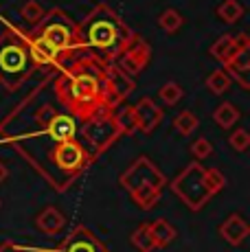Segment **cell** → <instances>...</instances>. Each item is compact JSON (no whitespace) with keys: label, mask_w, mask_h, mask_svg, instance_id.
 <instances>
[{"label":"cell","mask_w":250,"mask_h":252,"mask_svg":"<svg viewBox=\"0 0 250 252\" xmlns=\"http://www.w3.org/2000/svg\"><path fill=\"white\" fill-rule=\"evenodd\" d=\"M27 121H31V129H16L4 132L0 143H9L18 149L20 156H25L35 167L37 173L46 178L55 189V171H53V158L62 143L75 140L79 134L77 121L70 114L57 112L53 103H40L35 99V92L25 99L16 108Z\"/></svg>","instance_id":"obj_1"},{"label":"cell","mask_w":250,"mask_h":252,"mask_svg":"<svg viewBox=\"0 0 250 252\" xmlns=\"http://www.w3.org/2000/svg\"><path fill=\"white\" fill-rule=\"evenodd\" d=\"M55 94L68 114L84 123L94 114L112 108L105 66L90 55L62 66L55 79Z\"/></svg>","instance_id":"obj_2"},{"label":"cell","mask_w":250,"mask_h":252,"mask_svg":"<svg viewBox=\"0 0 250 252\" xmlns=\"http://www.w3.org/2000/svg\"><path fill=\"white\" fill-rule=\"evenodd\" d=\"M136 33L108 4H97L77 24V51H88L93 60L103 66L114 64L123 51L134 42Z\"/></svg>","instance_id":"obj_3"},{"label":"cell","mask_w":250,"mask_h":252,"mask_svg":"<svg viewBox=\"0 0 250 252\" xmlns=\"http://www.w3.org/2000/svg\"><path fill=\"white\" fill-rule=\"evenodd\" d=\"M7 27V33L0 35V84L4 90L16 92L37 70V66L29 53L25 33L9 22Z\"/></svg>","instance_id":"obj_4"},{"label":"cell","mask_w":250,"mask_h":252,"mask_svg":"<svg viewBox=\"0 0 250 252\" xmlns=\"http://www.w3.org/2000/svg\"><path fill=\"white\" fill-rule=\"evenodd\" d=\"M224 184H226V178L219 169L202 167L200 162L193 160L191 164H187V169L180 176L174 178L169 189L191 211H200L211 197L222 191Z\"/></svg>","instance_id":"obj_5"},{"label":"cell","mask_w":250,"mask_h":252,"mask_svg":"<svg viewBox=\"0 0 250 252\" xmlns=\"http://www.w3.org/2000/svg\"><path fill=\"white\" fill-rule=\"evenodd\" d=\"M33 33L40 35L42 40H44L57 55L64 57V60H68L77 51V24L70 20L62 9L46 11V16L33 29Z\"/></svg>","instance_id":"obj_6"},{"label":"cell","mask_w":250,"mask_h":252,"mask_svg":"<svg viewBox=\"0 0 250 252\" xmlns=\"http://www.w3.org/2000/svg\"><path fill=\"white\" fill-rule=\"evenodd\" d=\"M121 136L119 134V127L114 123L112 110H103V112L94 114L93 119H88L84 125H81V138L88 143V152L93 156H99L103 154L108 147H112L117 143V138Z\"/></svg>","instance_id":"obj_7"},{"label":"cell","mask_w":250,"mask_h":252,"mask_svg":"<svg viewBox=\"0 0 250 252\" xmlns=\"http://www.w3.org/2000/svg\"><path fill=\"white\" fill-rule=\"evenodd\" d=\"M119 182H121V187L127 193L143 189V187H152V189H158V191H162L167 187V178L162 176V171L145 156L136 158V160L129 164L127 171L121 173Z\"/></svg>","instance_id":"obj_8"},{"label":"cell","mask_w":250,"mask_h":252,"mask_svg":"<svg viewBox=\"0 0 250 252\" xmlns=\"http://www.w3.org/2000/svg\"><path fill=\"white\" fill-rule=\"evenodd\" d=\"M31 250L33 252H110L103 241L86 226H77L55 250H40V248H31Z\"/></svg>","instance_id":"obj_9"},{"label":"cell","mask_w":250,"mask_h":252,"mask_svg":"<svg viewBox=\"0 0 250 252\" xmlns=\"http://www.w3.org/2000/svg\"><path fill=\"white\" fill-rule=\"evenodd\" d=\"M150 60H152V46L136 35L134 42L125 48L123 55L119 57L114 64H117L127 77H136L138 72L145 70V66L150 64Z\"/></svg>","instance_id":"obj_10"},{"label":"cell","mask_w":250,"mask_h":252,"mask_svg":"<svg viewBox=\"0 0 250 252\" xmlns=\"http://www.w3.org/2000/svg\"><path fill=\"white\" fill-rule=\"evenodd\" d=\"M25 42H27V46H29V53H31V57H33V62H35V66L40 68V66H51V68H55V70H60L62 66L66 64V60L62 55H57L53 48L46 44L44 40H42L40 35H35L33 31H29L25 33Z\"/></svg>","instance_id":"obj_11"},{"label":"cell","mask_w":250,"mask_h":252,"mask_svg":"<svg viewBox=\"0 0 250 252\" xmlns=\"http://www.w3.org/2000/svg\"><path fill=\"white\" fill-rule=\"evenodd\" d=\"M105 77H108V92H110V103H112V108L119 103H125V99L136 88L132 77L125 75L117 64L105 66Z\"/></svg>","instance_id":"obj_12"},{"label":"cell","mask_w":250,"mask_h":252,"mask_svg":"<svg viewBox=\"0 0 250 252\" xmlns=\"http://www.w3.org/2000/svg\"><path fill=\"white\" fill-rule=\"evenodd\" d=\"M134 110V116H136V125L141 132L150 134L156 129V125L162 121V110L158 108V103L154 99H150V96H145V99H141L138 103L132 105Z\"/></svg>","instance_id":"obj_13"},{"label":"cell","mask_w":250,"mask_h":252,"mask_svg":"<svg viewBox=\"0 0 250 252\" xmlns=\"http://www.w3.org/2000/svg\"><path fill=\"white\" fill-rule=\"evenodd\" d=\"M248 46H250V40H248L246 33H239V35H222L209 48V55L215 57V60H219L222 64H226L239 48H248Z\"/></svg>","instance_id":"obj_14"},{"label":"cell","mask_w":250,"mask_h":252,"mask_svg":"<svg viewBox=\"0 0 250 252\" xmlns=\"http://www.w3.org/2000/svg\"><path fill=\"white\" fill-rule=\"evenodd\" d=\"M219 235H222L230 246H242L250 235V226H248V221L244 220V215L233 213V215L226 217V220L222 221V226H219Z\"/></svg>","instance_id":"obj_15"},{"label":"cell","mask_w":250,"mask_h":252,"mask_svg":"<svg viewBox=\"0 0 250 252\" xmlns=\"http://www.w3.org/2000/svg\"><path fill=\"white\" fill-rule=\"evenodd\" d=\"M250 48V46H248ZM248 48H239L233 57L224 64V72L230 77L233 81H239L242 88H248V72H250V57H248Z\"/></svg>","instance_id":"obj_16"},{"label":"cell","mask_w":250,"mask_h":252,"mask_svg":"<svg viewBox=\"0 0 250 252\" xmlns=\"http://www.w3.org/2000/svg\"><path fill=\"white\" fill-rule=\"evenodd\" d=\"M66 226V217L62 211H57L55 206H46L40 215L35 217V228L44 235H57Z\"/></svg>","instance_id":"obj_17"},{"label":"cell","mask_w":250,"mask_h":252,"mask_svg":"<svg viewBox=\"0 0 250 252\" xmlns=\"http://www.w3.org/2000/svg\"><path fill=\"white\" fill-rule=\"evenodd\" d=\"M110 110H112L114 123H117L119 134H121V136H129V134L138 132L136 116H134L132 105H127V103H119V105H114V108H110Z\"/></svg>","instance_id":"obj_18"},{"label":"cell","mask_w":250,"mask_h":252,"mask_svg":"<svg viewBox=\"0 0 250 252\" xmlns=\"http://www.w3.org/2000/svg\"><path fill=\"white\" fill-rule=\"evenodd\" d=\"M147 226H150V235H152L154 246H156V248H167V246L176 239V228L167 220H162V217L160 220L150 221Z\"/></svg>","instance_id":"obj_19"},{"label":"cell","mask_w":250,"mask_h":252,"mask_svg":"<svg viewBox=\"0 0 250 252\" xmlns=\"http://www.w3.org/2000/svg\"><path fill=\"white\" fill-rule=\"evenodd\" d=\"M239 110L235 108L233 103H228V101H224V103H219L218 105V110L213 112V121L219 125V127H224V129H230L235 123L239 121Z\"/></svg>","instance_id":"obj_20"},{"label":"cell","mask_w":250,"mask_h":252,"mask_svg":"<svg viewBox=\"0 0 250 252\" xmlns=\"http://www.w3.org/2000/svg\"><path fill=\"white\" fill-rule=\"evenodd\" d=\"M244 13H246V9H244V4L237 2V0H224V2L218 7V18L224 20L226 24L239 22L244 18Z\"/></svg>","instance_id":"obj_21"},{"label":"cell","mask_w":250,"mask_h":252,"mask_svg":"<svg viewBox=\"0 0 250 252\" xmlns=\"http://www.w3.org/2000/svg\"><path fill=\"white\" fill-rule=\"evenodd\" d=\"M182 24H185V18L180 16L178 9H165V11L160 13V18H158V27H160L165 33H169V35H174L176 31H180Z\"/></svg>","instance_id":"obj_22"},{"label":"cell","mask_w":250,"mask_h":252,"mask_svg":"<svg viewBox=\"0 0 250 252\" xmlns=\"http://www.w3.org/2000/svg\"><path fill=\"white\" fill-rule=\"evenodd\" d=\"M198 125H200V119L191 112V110H182V112L174 119V127L182 134V136H191V134L198 129Z\"/></svg>","instance_id":"obj_23"},{"label":"cell","mask_w":250,"mask_h":252,"mask_svg":"<svg viewBox=\"0 0 250 252\" xmlns=\"http://www.w3.org/2000/svg\"><path fill=\"white\" fill-rule=\"evenodd\" d=\"M129 241H132L134 248L141 250V252H152V250H156V246H154V239H152V235H150V226H147V224H141V226H138V228L132 232Z\"/></svg>","instance_id":"obj_24"},{"label":"cell","mask_w":250,"mask_h":252,"mask_svg":"<svg viewBox=\"0 0 250 252\" xmlns=\"http://www.w3.org/2000/svg\"><path fill=\"white\" fill-rule=\"evenodd\" d=\"M230 84H233V79L226 75L224 68L213 70L209 77H206V88L213 92V94H224V92L230 88Z\"/></svg>","instance_id":"obj_25"},{"label":"cell","mask_w":250,"mask_h":252,"mask_svg":"<svg viewBox=\"0 0 250 252\" xmlns=\"http://www.w3.org/2000/svg\"><path fill=\"white\" fill-rule=\"evenodd\" d=\"M158 96L162 99V103H165V105H176L178 101H182V96H185V90H182L180 86L176 84V81H167L165 86H160V90H158Z\"/></svg>","instance_id":"obj_26"},{"label":"cell","mask_w":250,"mask_h":252,"mask_svg":"<svg viewBox=\"0 0 250 252\" xmlns=\"http://www.w3.org/2000/svg\"><path fill=\"white\" fill-rule=\"evenodd\" d=\"M22 18L29 22V24H33V27H37V24L42 22V18L46 16V9L42 7L37 0H29V2H25V7H22Z\"/></svg>","instance_id":"obj_27"},{"label":"cell","mask_w":250,"mask_h":252,"mask_svg":"<svg viewBox=\"0 0 250 252\" xmlns=\"http://www.w3.org/2000/svg\"><path fill=\"white\" fill-rule=\"evenodd\" d=\"M228 145L235 149V152H239V154L246 152V149L250 147V134H248L244 127L235 129V132L228 136Z\"/></svg>","instance_id":"obj_28"},{"label":"cell","mask_w":250,"mask_h":252,"mask_svg":"<svg viewBox=\"0 0 250 252\" xmlns=\"http://www.w3.org/2000/svg\"><path fill=\"white\" fill-rule=\"evenodd\" d=\"M191 154L195 156V162L206 160V158L213 154V145H211L206 138H198L193 145H191Z\"/></svg>","instance_id":"obj_29"},{"label":"cell","mask_w":250,"mask_h":252,"mask_svg":"<svg viewBox=\"0 0 250 252\" xmlns=\"http://www.w3.org/2000/svg\"><path fill=\"white\" fill-rule=\"evenodd\" d=\"M0 252H27V248L16 244V241H2L0 244Z\"/></svg>","instance_id":"obj_30"},{"label":"cell","mask_w":250,"mask_h":252,"mask_svg":"<svg viewBox=\"0 0 250 252\" xmlns=\"http://www.w3.org/2000/svg\"><path fill=\"white\" fill-rule=\"evenodd\" d=\"M7 176H9V169H7V164H4L2 160H0V184H2L4 180H7Z\"/></svg>","instance_id":"obj_31"}]
</instances>
